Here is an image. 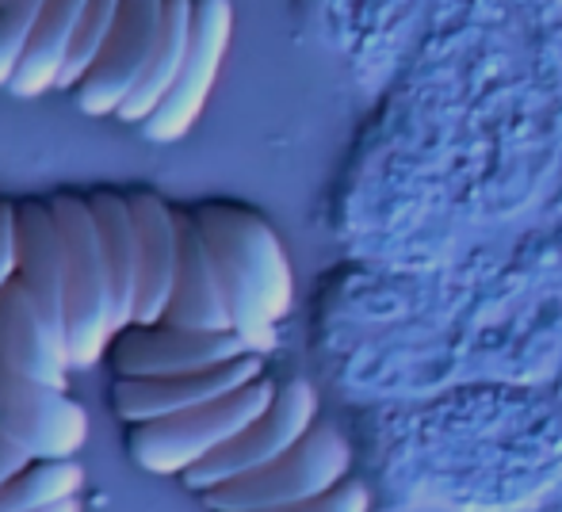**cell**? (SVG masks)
Masks as SVG:
<instances>
[{
	"label": "cell",
	"instance_id": "9a60e30c",
	"mask_svg": "<svg viewBox=\"0 0 562 512\" xmlns=\"http://www.w3.org/2000/svg\"><path fill=\"white\" fill-rule=\"evenodd\" d=\"M89 207L97 215L100 253L112 287V326L115 333L134 321V298H138V230H134L131 200L119 192H92Z\"/></svg>",
	"mask_w": 562,
	"mask_h": 512
},
{
	"label": "cell",
	"instance_id": "ac0fdd59",
	"mask_svg": "<svg viewBox=\"0 0 562 512\" xmlns=\"http://www.w3.org/2000/svg\"><path fill=\"white\" fill-rule=\"evenodd\" d=\"M85 467L74 459H35L0 486V512H38L58 501L81 498Z\"/></svg>",
	"mask_w": 562,
	"mask_h": 512
},
{
	"label": "cell",
	"instance_id": "d6986e66",
	"mask_svg": "<svg viewBox=\"0 0 562 512\" xmlns=\"http://www.w3.org/2000/svg\"><path fill=\"white\" fill-rule=\"evenodd\" d=\"M119 8H123V0H89L81 23H77L74 43H69L61 77H58V89L61 92H74L77 84L89 77V69L97 66L100 50H104L108 35H112V27H115V20H119Z\"/></svg>",
	"mask_w": 562,
	"mask_h": 512
},
{
	"label": "cell",
	"instance_id": "e0dca14e",
	"mask_svg": "<svg viewBox=\"0 0 562 512\" xmlns=\"http://www.w3.org/2000/svg\"><path fill=\"white\" fill-rule=\"evenodd\" d=\"M192 4L195 0H165L161 12V35H157L154 58H149L142 81L134 84V92L126 96V104L119 107L115 120L126 127H142L149 115L157 112L169 89L177 84V73L188 58V43H192Z\"/></svg>",
	"mask_w": 562,
	"mask_h": 512
},
{
	"label": "cell",
	"instance_id": "6da1fadb",
	"mask_svg": "<svg viewBox=\"0 0 562 512\" xmlns=\"http://www.w3.org/2000/svg\"><path fill=\"white\" fill-rule=\"evenodd\" d=\"M192 215L215 253L234 333L249 352L268 356L295 303V272L280 234L241 203H195Z\"/></svg>",
	"mask_w": 562,
	"mask_h": 512
},
{
	"label": "cell",
	"instance_id": "ba28073f",
	"mask_svg": "<svg viewBox=\"0 0 562 512\" xmlns=\"http://www.w3.org/2000/svg\"><path fill=\"white\" fill-rule=\"evenodd\" d=\"M245 341L234 329H180V326H142L131 321L126 329H119L112 341V364L119 379H157V375H192L218 367L226 360L241 356Z\"/></svg>",
	"mask_w": 562,
	"mask_h": 512
},
{
	"label": "cell",
	"instance_id": "3957f363",
	"mask_svg": "<svg viewBox=\"0 0 562 512\" xmlns=\"http://www.w3.org/2000/svg\"><path fill=\"white\" fill-rule=\"evenodd\" d=\"M54 223L61 234V260H66V333L74 372L97 367L112 352V287L100 253L97 215L81 195H54Z\"/></svg>",
	"mask_w": 562,
	"mask_h": 512
},
{
	"label": "cell",
	"instance_id": "cb8c5ba5",
	"mask_svg": "<svg viewBox=\"0 0 562 512\" xmlns=\"http://www.w3.org/2000/svg\"><path fill=\"white\" fill-rule=\"evenodd\" d=\"M38 512H85V509H81V498H69V501H58V505L38 509Z\"/></svg>",
	"mask_w": 562,
	"mask_h": 512
},
{
	"label": "cell",
	"instance_id": "7c38bea8",
	"mask_svg": "<svg viewBox=\"0 0 562 512\" xmlns=\"http://www.w3.org/2000/svg\"><path fill=\"white\" fill-rule=\"evenodd\" d=\"M177 230H180V264H177V283H172L169 306H165V326L180 329H234L226 306V291L218 280V264L211 253L207 238H203L200 223L192 211L177 207Z\"/></svg>",
	"mask_w": 562,
	"mask_h": 512
},
{
	"label": "cell",
	"instance_id": "30bf717a",
	"mask_svg": "<svg viewBox=\"0 0 562 512\" xmlns=\"http://www.w3.org/2000/svg\"><path fill=\"white\" fill-rule=\"evenodd\" d=\"M260 375H265V356L241 352V356L226 360L218 367H207V372L157 375V379H115L112 406L115 417H123L126 424H146L157 421V417H169L180 413V409L223 398V394L260 379Z\"/></svg>",
	"mask_w": 562,
	"mask_h": 512
},
{
	"label": "cell",
	"instance_id": "7a4b0ae2",
	"mask_svg": "<svg viewBox=\"0 0 562 512\" xmlns=\"http://www.w3.org/2000/svg\"><path fill=\"white\" fill-rule=\"evenodd\" d=\"M276 390L280 386L260 375V379L237 386V390H229L215 401H203V406L180 409V413L157 417V421L146 424H131V440H126L131 444V459L146 475L184 478L211 452L229 444L245 424L257 421L276 401Z\"/></svg>",
	"mask_w": 562,
	"mask_h": 512
},
{
	"label": "cell",
	"instance_id": "277c9868",
	"mask_svg": "<svg viewBox=\"0 0 562 512\" xmlns=\"http://www.w3.org/2000/svg\"><path fill=\"white\" fill-rule=\"evenodd\" d=\"M352 470V447L340 436L337 424L318 421L291 452L265 467L249 470L241 478L215 486L203 493V505L211 512H272L299 501H311L318 493L334 490Z\"/></svg>",
	"mask_w": 562,
	"mask_h": 512
},
{
	"label": "cell",
	"instance_id": "8992f818",
	"mask_svg": "<svg viewBox=\"0 0 562 512\" xmlns=\"http://www.w3.org/2000/svg\"><path fill=\"white\" fill-rule=\"evenodd\" d=\"M229 38H234V0H195L192 43H188V58L177 73V84L157 104V112L142 123V134L149 141L172 146L200 123L218 73H223Z\"/></svg>",
	"mask_w": 562,
	"mask_h": 512
},
{
	"label": "cell",
	"instance_id": "52a82bcc",
	"mask_svg": "<svg viewBox=\"0 0 562 512\" xmlns=\"http://www.w3.org/2000/svg\"><path fill=\"white\" fill-rule=\"evenodd\" d=\"M0 432L31 459H74L89 444V413L66 390L27 379L0 360Z\"/></svg>",
	"mask_w": 562,
	"mask_h": 512
},
{
	"label": "cell",
	"instance_id": "4fadbf2b",
	"mask_svg": "<svg viewBox=\"0 0 562 512\" xmlns=\"http://www.w3.org/2000/svg\"><path fill=\"white\" fill-rule=\"evenodd\" d=\"M131 215L138 230V298H134V321L154 326L165 318L172 283H177L180 264V230H177V207L154 192H134Z\"/></svg>",
	"mask_w": 562,
	"mask_h": 512
},
{
	"label": "cell",
	"instance_id": "7402d4cb",
	"mask_svg": "<svg viewBox=\"0 0 562 512\" xmlns=\"http://www.w3.org/2000/svg\"><path fill=\"white\" fill-rule=\"evenodd\" d=\"M15 203L12 200H0V291L15 280Z\"/></svg>",
	"mask_w": 562,
	"mask_h": 512
},
{
	"label": "cell",
	"instance_id": "ffe728a7",
	"mask_svg": "<svg viewBox=\"0 0 562 512\" xmlns=\"http://www.w3.org/2000/svg\"><path fill=\"white\" fill-rule=\"evenodd\" d=\"M46 0H0V89H8Z\"/></svg>",
	"mask_w": 562,
	"mask_h": 512
},
{
	"label": "cell",
	"instance_id": "2e32d148",
	"mask_svg": "<svg viewBox=\"0 0 562 512\" xmlns=\"http://www.w3.org/2000/svg\"><path fill=\"white\" fill-rule=\"evenodd\" d=\"M85 8H89V0H46L43 15H38L35 31L27 38V50L20 58V69L8 84L12 96L31 100L58 89L61 66H66L69 43H74Z\"/></svg>",
	"mask_w": 562,
	"mask_h": 512
},
{
	"label": "cell",
	"instance_id": "5bb4252c",
	"mask_svg": "<svg viewBox=\"0 0 562 512\" xmlns=\"http://www.w3.org/2000/svg\"><path fill=\"white\" fill-rule=\"evenodd\" d=\"M15 260H20L15 280L35 295L54 329L66 333V260H61V234L50 203H15Z\"/></svg>",
	"mask_w": 562,
	"mask_h": 512
},
{
	"label": "cell",
	"instance_id": "44dd1931",
	"mask_svg": "<svg viewBox=\"0 0 562 512\" xmlns=\"http://www.w3.org/2000/svg\"><path fill=\"white\" fill-rule=\"evenodd\" d=\"M272 512H371V493L360 478H345L334 490L318 493L311 501H299V505L288 509H272Z\"/></svg>",
	"mask_w": 562,
	"mask_h": 512
},
{
	"label": "cell",
	"instance_id": "5b68a950",
	"mask_svg": "<svg viewBox=\"0 0 562 512\" xmlns=\"http://www.w3.org/2000/svg\"><path fill=\"white\" fill-rule=\"evenodd\" d=\"M314 424H318V394H314V386L306 379L283 383L280 390H276V401L257 421L245 424L229 444L211 452L200 467L188 470L184 486L203 498V493L229 482V478H241V475H249V470L265 467V463L280 459V455L291 452Z\"/></svg>",
	"mask_w": 562,
	"mask_h": 512
},
{
	"label": "cell",
	"instance_id": "603a6c76",
	"mask_svg": "<svg viewBox=\"0 0 562 512\" xmlns=\"http://www.w3.org/2000/svg\"><path fill=\"white\" fill-rule=\"evenodd\" d=\"M31 463H35V459H31V455L23 452L15 440H8L4 432H0V486H4L12 475H20L23 467H31Z\"/></svg>",
	"mask_w": 562,
	"mask_h": 512
},
{
	"label": "cell",
	"instance_id": "9c48e42d",
	"mask_svg": "<svg viewBox=\"0 0 562 512\" xmlns=\"http://www.w3.org/2000/svg\"><path fill=\"white\" fill-rule=\"evenodd\" d=\"M161 12L165 0H123L97 66L74 89V100L85 115H92V120L119 115V107L126 104V96L134 92V84L142 81L149 58H154L157 35H161Z\"/></svg>",
	"mask_w": 562,
	"mask_h": 512
},
{
	"label": "cell",
	"instance_id": "8fae6325",
	"mask_svg": "<svg viewBox=\"0 0 562 512\" xmlns=\"http://www.w3.org/2000/svg\"><path fill=\"white\" fill-rule=\"evenodd\" d=\"M0 360L12 372L54 386V390H66L69 372H74L69 337L54 329V321L20 280L0 291Z\"/></svg>",
	"mask_w": 562,
	"mask_h": 512
}]
</instances>
